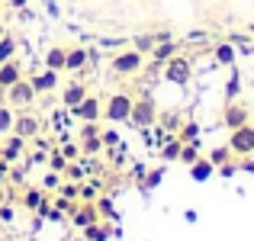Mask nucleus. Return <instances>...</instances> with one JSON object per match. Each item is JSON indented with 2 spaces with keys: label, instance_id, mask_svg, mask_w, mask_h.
Returning <instances> with one entry per match:
<instances>
[{
  "label": "nucleus",
  "instance_id": "25",
  "mask_svg": "<svg viewBox=\"0 0 254 241\" xmlns=\"http://www.w3.org/2000/svg\"><path fill=\"white\" fill-rule=\"evenodd\" d=\"M177 138H180V142H199V125L196 122H184V125H180V132H177Z\"/></svg>",
  "mask_w": 254,
  "mask_h": 241
},
{
  "label": "nucleus",
  "instance_id": "21",
  "mask_svg": "<svg viewBox=\"0 0 254 241\" xmlns=\"http://www.w3.org/2000/svg\"><path fill=\"white\" fill-rule=\"evenodd\" d=\"M13 119H16L13 106L0 103V135H10V132H13Z\"/></svg>",
  "mask_w": 254,
  "mask_h": 241
},
{
  "label": "nucleus",
  "instance_id": "10",
  "mask_svg": "<svg viewBox=\"0 0 254 241\" xmlns=\"http://www.w3.org/2000/svg\"><path fill=\"white\" fill-rule=\"evenodd\" d=\"M13 132H16L19 138H26V142H29V138H36L39 132H42V122H39L32 113H19V116L13 119Z\"/></svg>",
  "mask_w": 254,
  "mask_h": 241
},
{
  "label": "nucleus",
  "instance_id": "2",
  "mask_svg": "<svg viewBox=\"0 0 254 241\" xmlns=\"http://www.w3.org/2000/svg\"><path fill=\"white\" fill-rule=\"evenodd\" d=\"M132 103H135V100H132L129 93H113V97H106V103H103L106 122H129Z\"/></svg>",
  "mask_w": 254,
  "mask_h": 241
},
{
  "label": "nucleus",
  "instance_id": "7",
  "mask_svg": "<svg viewBox=\"0 0 254 241\" xmlns=\"http://www.w3.org/2000/svg\"><path fill=\"white\" fill-rule=\"evenodd\" d=\"M71 113H74L81 122H100V116H103V100H100V97H90V93H87V97H84Z\"/></svg>",
  "mask_w": 254,
  "mask_h": 241
},
{
  "label": "nucleus",
  "instance_id": "17",
  "mask_svg": "<svg viewBox=\"0 0 254 241\" xmlns=\"http://www.w3.org/2000/svg\"><path fill=\"white\" fill-rule=\"evenodd\" d=\"M64 58H68V49H64V45H52V49L45 52V68L64 71Z\"/></svg>",
  "mask_w": 254,
  "mask_h": 241
},
{
  "label": "nucleus",
  "instance_id": "20",
  "mask_svg": "<svg viewBox=\"0 0 254 241\" xmlns=\"http://www.w3.org/2000/svg\"><path fill=\"white\" fill-rule=\"evenodd\" d=\"M212 55H216V61H219V64L232 68V64H235V45H232V42H219L216 49H212Z\"/></svg>",
  "mask_w": 254,
  "mask_h": 241
},
{
  "label": "nucleus",
  "instance_id": "28",
  "mask_svg": "<svg viewBox=\"0 0 254 241\" xmlns=\"http://www.w3.org/2000/svg\"><path fill=\"white\" fill-rule=\"evenodd\" d=\"M155 45H158V39H155V36H138L132 49H135V52H142V55H148V52L155 49Z\"/></svg>",
  "mask_w": 254,
  "mask_h": 241
},
{
  "label": "nucleus",
  "instance_id": "31",
  "mask_svg": "<svg viewBox=\"0 0 254 241\" xmlns=\"http://www.w3.org/2000/svg\"><path fill=\"white\" fill-rule=\"evenodd\" d=\"M161 177H164V171H148V177L142 180V186L145 190H155V186L161 183Z\"/></svg>",
  "mask_w": 254,
  "mask_h": 241
},
{
  "label": "nucleus",
  "instance_id": "40",
  "mask_svg": "<svg viewBox=\"0 0 254 241\" xmlns=\"http://www.w3.org/2000/svg\"><path fill=\"white\" fill-rule=\"evenodd\" d=\"M100 138H103V145H119V135H116V132H100Z\"/></svg>",
  "mask_w": 254,
  "mask_h": 241
},
{
  "label": "nucleus",
  "instance_id": "4",
  "mask_svg": "<svg viewBox=\"0 0 254 241\" xmlns=\"http://www.w3.org/2000/svg\"><path fill=\"white\" fill-rule=\"evenodd\" d=\"M229 148H232L235 158H251L254 155V122H245V125H238V129H232Z\"/></svg>",
  "mask_w": 254,
  "mask_h": 241
},
{
  "label": "nucleus",
  "instance_id": "33",
  "mask_svg": "<svg viewBox=\"0 0 254 241\" xmlns=\"http://www.w3.org/2000/svg\"><path fill=\"white\" fill-rule=\"evenodd\" d=\"M64 174H68L71 180H77V183H81V177H84V167H77V164H71V161H68V167H64Z\"/></svg>",
  "mask_w": 254,
  "mask_h": 241
},
{
  "label": "nucleus",
  "instance_id": "15",
  "mask_svg": "<svg viewBox=\"0 0 254 241\" xmlns=\"http://www.w3.org/2000/svg\"><path fill=\"white\" fill-rule=\"evenodd\" d=\"M87 97V84H81V80H74V84H68L64 87V93H62V103L68 106V110H74L77 103Z\"/></svg>",
  "mask_w": 254,
  "mask_h": 241
},
{
  "label": "nucleus",
  "instance_id": "42",
  "mask_svg": "<svg viewBox=\"0 0 254 241\" xmlns=\"http://www.w3.org/2000/svg\"><path fill=\"white\" fill-rule=\"evenodd\" d=\"M6 3H10L13 10H26V6H29V0H6Z\"/></svg>",
  "mask_w": 254,
  "mask_h": 241
},
{
  "label": "nucleus",
  "instance_id": "6",
  "mask_svg": "<svg viewBox=\"0 0 254 241\" xmlns=\"http://www.w3.org/2000/svg\"><path fill=\"white\" fill-rule=\"evenodd\" d=\"M190 77H193V64H190V58L174 55L171 61H164V80H171V84L184 87V84H190Z\"/></svg>",
  "mask_w": 254,
  "mask_h": 241
},
{
  "label": "nucleus",
  "instance_id": "43",
  "mask_svg": "<svg viewBox=\"0 0 254 241\" xmlns=\"http://www.w3.org/2000/svg\"><path fill=\"white\" fill-rule=\"evenodd\" d=\"M58 183H62V180H58V174H55V171H52V174H49V177H45V186H58Z\"/></svg>",
  "mask_w": 254,
  "mask_h": 241
},
{
  "label": "nucleus",
  "instance_id": "14",
  "mask_svg": "<svg viewBox=\"0 0 254 241\" xmlns=\"http://www.w3.org/2000/svg\"><path fill=\"white\" fill-rule=\"evenodd\" d=\"M19 77H23V68H19V64L13 61V58H10V61H3V64H0V90L13 87Z\"/></svg>",
  "mask_w": 254,
  "mask_h": 241
},
{
  "label": "nucleus",
  "instance_id": "39",
  "mask_svg": "<svg viewBox=\"0 0 254 241\" xmlns=\"http://www.w3.org/2000/svg\"><path fill=\"white\" fill-rule=\"evenodd\" d=\"M97 212H100V216H113V206H110V199H100V203H97Z\"/></svg>",
  "mask_w": 254,
  "mask_h": 241
},
{
  "label": "nucleus",
  "instance_id": "18",
  "mask_svg": "<svg viewBox=\"0 0 254 241\" xmlns=\"http://www.w3.org/2000/svg\"><path fill=\"white\" fill-rule=\"evenodd\" d=\"M212 174H216V164H212L209 158H199V161H193V164H190V177L199 180V183H203V180H209Z\"/></svg>",
  "mask_w": 254,
  "mask_h": 241
},
{
  "label": "nucleus",
  "instance_id": "32",
  "mask_svg": "<svg viewBox=\"0 0 254 241\" xmlns=\"http://www.w3.org/2000/svg\"><path fill=\"white\" fill-rule=\"evenodd\" d=\"M93 135H100V125L97 122H84L81 125V138H93Z\"/></svg>",
  "mask_w": 254,
  "mask_h": 241
},
{
  "label": "nucleus",
  "instance_id": "36",
  "mask_svg": "<svg viewBox=\"0 0 254 241\" xmlns=\"http://www.w3.org/2000/svg\"><path fill=\"white\" fill-rule=\"evenodd\" d=\"M164 125H168L171 132H174V129H180V116H177V113H168V116H164Z\"/></svg>",
  "mask_w": 254,
  "mask_h": 241
},
{
  "label": "nucleus",
  "instance_id": "24",
  "mask_svg": "<svg viewBox=\"0 0 254 241\" xmlns=\"http://www.w3.org/2000/svg\"><path fill=\"white\" fill-rule=\"evenodd\" d=\"M13 55H16V39L13 36H0V64L10 61Z\"/></svg>",
  "mask_w": 254,
  "mask_h": 241
},
{
  "label": "nucleus",
  "instance_id": "44",
  "mask_svg": "<svg viewBox=\"0 0 254 241\" xmlns=\"http://www.w3.org/2000/svg\"><path fill=\"white\" fill-rule=\"evenodd\" d=\"M238 167H242V171H251V174H254V161H251V158H242V164H238Z\"/></svg>",
  "mask_w": 254,
  "mask_h": 241
},
{
  "label": "nucleus",
  "instance_id": "9",
  "mask_svg": "<svg viewBox=\"0 0 254 241\" xmlns=\"http://www.w3.org/2000/svg\"><path fill=\"white\" fill-rule=\"evenodd\" d=\"M26 151V138H19L16 132H10V135H3V145H0V161H6V164H13V161H19Z\"/></svg>",
  "mask_w": 254,
  "mask_h": 241
},
{
  "label": "nucleus",
  "instance_id": "16",
  "mask_svg": "<svg viewBox=\"0 0 254 241\" xmlns=\"http://www.w3.org/2000/svg\"><path fill=\"white\" fill-rule=\"evenodd\" d=\"M174 55H177V42H174V39H164V42H158L155 49H151V58H155V64L171 61Z\"/></svg>",
  "mask_w": 254,
  "mask_h": 241
},
{
  "label": "nucleus",
  "instance_id": "5",
  "mask_svg": "<svg viewBox=\"0 0 254 241\" xmlns=\"http://www.w3.org/2000/svg\"><path fill=\"white\" fill-rule=\"evenodd\" d=\"M36 97H39V93L32 90V84L26 77H19L13 87H6V90H3V103L13 106V110H26V106H29Z\"/></svg>",
  "mask_w": 254,
  "mask_h": 241
},
{
  "label": "nucleus",
  "instance_id": "8",
  "mask_svg": "<svg viewBox=\"0 0 254 241\" xmlns=\"http://www.w3.org/2000/svg\"><path fill=\"white\" fill-rule=\"evenodd\" d=\"M222 122H225V129H238V125L251 122L248 106H242V103H235V100H229V103H225V110H222Z\"/></svg>",
  "mask_w": 254,
  "mask_h": 241
},
{
  "label": "nucleus",
  "instance_id": "12",
  "mask_svg": "<svg viewBox=\"0 0 254 241\" xmlns=\"http://www.w3.org/2000/svg\"><path fill=\"white\" fill-rule=\"evenodd\" d=\"M58 74H62V71H52V68H45V71H39V74H32V77H29L32 90H36V93L55 90V87H58Z\"/></svg>",
  "mask_w": 254,
  "mask_h": 241
},
{
  "label": "nucleus",
  "instance_id": "27",
  "mask_svg": "<svg viewBox=\"0 0 254 241\" xmlns=\"http://www.w3.org/2000/svg\"><path fill=\"white\" fill-rule=\"evenodd\" d=\"M23 206H26V209H42V206H45V199H42V190H26V196H23Z\"/></svg>",
  "mask_w": 254,
  "mask_h": 241
},
{
  "label": "nucleus",
  "instance_id": "23",
  "mask_svg": "<svg viewBox=\"0 0 254 241\" xmlns=\"http://www.w3.org/2000/svg\"><path fill=\"white\" fill-rule=\"evenodd\" d=\"M180 148H184V142H180V138H168V142L161 145V158L164 161H177L180 158Z\"/></svg>",
  "mask_w": 254,
  "mask_h": 241
},
{
  "label": "nucleus",
  "instance_id": "45",
  "mask_svg": "<svg viewBox=\"0 0 254 241\" xmlns=\"http://www.w3.org/2000/svg\"><path fill=\"white\" fill-rule=\"evenodd\" d=\"M248 29H251V32H254V26H248Z\"/></svg>",
  "mask_w": 254,
  "mask_h": 241
},
{
  "label": "nucleus",
  "instance_id": "3",
  "mask_svg": "<svg viewBox=\"0 0 254 241\" xmlns=\"http://www.w3.org/2000/svg\"><path fill=\"white\" fill-rule=\"evenodd\" d=\"M129 122L135 125V129H148V125H155L158 122V103L145 93V97H138L135 103H132V116H129Z\"/></svg>",
  "mask_w": 254,
  "mask_h": 241
},
{
  "label": "nucleus",
  "instance_id": "22",
  "mask_svg": "<svg viewBox=\"0 0 254 241\" xmlns=\"http://www.w3.org/2000/svg\"><path fill=\"white\" fill-rule=\"evenodd\" d=\"M199 158H203V155H199V142H187L184 145V148H180V164H187V167H190L193 164V161H199Z\"/></svg>",
  "mask_w": 254,
  "mask_h": 241
},
{
  "label": "nucleus",
  "instance_id": "26",
  "mask_svg": "<svg viewBox=\"0 0 254 241\" xmlns=\"http://www.w3.org/2000/svg\"><path fill=\"white\" fill-rule=\"evenodd\" d=\"M232 158H235V155H232V148H229V145H222V148H212V151H209V161H212V164H216V167L229 164Z\"/></svg>",
  "mask_w": 254,
  "mask_h": 241
},
{
  "label": "nucleus",
  "instance_id": "41",
  "mask_svg": "<svg viewBox=\"0 0 254 241\" xmlns=\"http://www.w3.org/2000/svg\"><path fill=\"white\" fill-rule=\"evenodd\" d=\"M81 196H84V203H90L97 196V186H81Z\"/></svg>",
  "mask_w": 254,
  "mask_h": 241
},
{
  "label": "nucleus",
  "instance_id": "29",
  "mask_svg": "<svg viewBox=\"0 0 254 241\" xmlns=\"http://www.w3.org/2000/svg\"><path fill=\"white\" fill-rule=\"evenodd\" d=\"M100 148H103V138H100V135H93V138H81V151H84V155H97Z\"/></svg>",
  "mask_w": 254,
  "mask_h": 241
},
{
  "label": "nucleus",
  "instance_id": "19",
  "mask_svg": "<svg viewBox=\"0 0 254 241\" xmlns=\"http://www.w3.org/2000/svg\"><path fill=\"white\" fill-rule=\"evenodd\" d=\"M81 232H84L87 241H110V235H113V229L106 222H100V219L93 225H87V229H81Z\"/></svg>",
  "mask_w": 254,
  "mask_h": 241
},
{
  "label": "nucleus",
  "instance_id": "34",
  "mask_svg": "<svg viewBox=\"0 0 254 241\" xmlns=\"http://www.w3.org/2000/svg\"><path fill=\"white\" fill-rule=\"evenodd\" d=\"M58 209H62V212H74L77 209V199H68V196H62V199H58Z\"/></svg>",
  "mask_w": 254,
  "mask_h": 241
},
{
  "label": "nucleus",
  "instance_id": "13",
  "mask_svg": "<svg viewBox=\"0 0 254 241\" xmlns=\"http://www.w3.org/2000/svg\"><path fill=\"white\" fill-rule=\"evenodd\" d=\"M71 219H74L77 229H87V225H93L100 219V212H97V206H93V203H77V209L71 212Z\"/></svg>",
  "mask_w": 254,
  "mask_h": 241
},
{
  "label": "nucleus",
  "instance_id": "11",
  "mask_svg": "<svg viewBox=\"0 0 254 241\" xmlns=\"http://www.w3.org/2000/svg\"><path fill=\"white\" fill-rule=\"evenodd\" d=\"M87 61H90V52L84 49V45H74V49H68V58H64V71H71V74H81L87 68Z\"/></svg>",
  "mask_w": 254,
  "mask_h": 241
},
{
  "label": "nucleus",
  "instance_id": "30",
  "mask_svg": "<svg viewBox=\"0 0 254 241\" xmlns=\"http://www.w3.org/2000/svg\"><path fill=\"white\" fill-rule=\"evenodd\" d=\"M49 167H52V171H55V174H62L64 167H68V158H64L62 151H55V155L49 158Z\"/></svg>",
  "mask_w": 254,
  "mask_h": 241
},
{
  "label": "nucleus",
  "instance_id": "46",
  "mask_svg": "<svg viewBox=\"0 0 254 241\" xmlns=\"http://www.w3.org/2000/svg\"><path fill=\"white\" fill-rule=\"evenodd\" d=\"M77 241H87V238H77Z\"/></svg>",
  "mask_w": 254,
  "mask_h": 241
},
{
  "label": "nucleus",
  "instance_id": "1",
  "mask_svg": "<svg viewBox=\"0 0 254 241\" xmlns=\"http://www.w3.org/2000/svg\"><path fill=\"white\" fill-rule=\"evenodd\" d=\"M142 68H145V55L135 52V49L119 52V55H113V61H110V71L119 74V77H132V74H138Z\"/></svg>",
  "mask_w": 254,
  "mask_h": 241
},
{
  "label": "nucleus",
  "instance_id": "35",
  "mask_svg": "<svg viewBox=\"0 0 254 241\" xmlns=\"http://www.w3.org/2000/svg\"><path fill=\"white\" fill-rule=\"evenodd\" d=\"M238 87H242V84H238V74H235V77L229 80V87H225V97H229V100H235V97H238Z\"/></svg>",
  "mask_w": 254,
  "mask_h": 241
},
{
  "label": "nucleus",
  "instance_id": "37",
  "mask_svg": "<svg viewBox=\"0 0 254 241\" xmlns=\"http://www.w3.org/2000/svg\"><path fill=\"white\" fill-rule=\"evenodd\" d=\"M216 171H219V174H222V177H235V171H238V164H232V161H229V164H222V167H216Z\"/></svg>",
  "mask_w": 254,
  "mask_h": 241
},
{
  "label": "nucleus",
  "instance_id": "38",
  "mask_svg": "<svg viewBox=\"0 0 254 241\" xmlns=\"http://www.w3.org/2000/svg\"><path fill=\"white\" fill-rule=\"evenodd\" d=\"M77 151H81V145H64V148H62V155L68 158V161H74V158H77Z\"/></svg>",
  "mask_w": 254,
  "mask_h": 241
}]
</instances>
